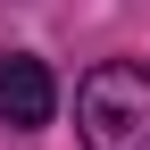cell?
Listing matches in <instances>:
<instances>
[{"label": "cell", "mask_w": 150, "mask_h": 150, "mask_svg": "<svg viewBox=\"0 0 150 150\" xmlns=\"http://www.w3.org/2000/svg\"><path fill=\"white\" fill-rule=\"evenodd\" d=\"M59 83L33 50H0V125H50Z\"/></svg>", "instance_id": "cell-2"}, {"label": "cell", "mask_w": 150, "mask_h": 150, "mask_svg": "<svg viewBox=\"0 0 150 150\" xmlns=\"http://www.w3.org/2000/svg\"><path fill=\"white\" fill-rule=\"evenodd\" d=\"M75 125L92 150H150V67L108 59L75 83Z\"/></svg>", "instance_id": "cell-1"}]
</instances>
